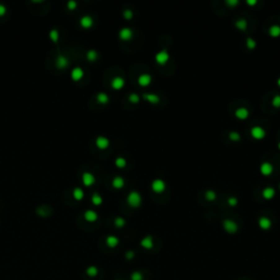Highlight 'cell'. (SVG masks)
Listing matches in <instances>:
<instances>
[{
  "label": "cell",
  "mask_w": 280,
  "mask_h": 280,
  "mask_svg": "<svg viewBox=\"0 0 280 280\" xmlns=\"http://www.w3.org/2000/svg\"><path fill=\"white\" fill-rule=\"evenodd\" d=\"M123 14H124V18H125L126 20H131L132 16H134V12H132L130 9H125L123 12Z\"/></svg>",
  "instance_id": "37"
},
{
  "label": "cell",
  "mask_w": 280,
  "mask_h": 280,
  "mask_svg": "<svg viewBox=\"0 0 280 280\" xmlns=\"http://www.w3.org/2000/svg\"><path fill=\"white\" fill-rule=\"evenodd\" d=\"M262 195L265 199H267V200H268V199H273L276 195V190H275V188H273V187H265L262 192Z\"/></svg>",
  "instance_id": "19"
},
{
  "label": "cell",
  "mask_w": 280,
  "mask_h": 280,
  "mask_svg": "<svg viewBox=\"0 0 280 280\" xmlns=\"http://www.w3.org/2000/svg\"><path fill=\"white\" fill-rule=\"evenodd\" d=\"M142 97L144 100H147L151 104H157V103L160 102V96L158 94H155V93H144Z\"/></svg>",
  "instance_id": "17"
},
{
  "label": "cell",
  "mask_w": 280,
  "mask_h": 280,
  "mask_svg": "<svg viewBox=\"0 0 280 280\" xmlns=\"http://www.w3.org/2000/svg\"><path fill=\"white\" fill-rule=\"evenodd\" d=\"M154 59L159 65H165L167 64V61L170 60V54L167 49H162V51H158L154 56Z\"/></svg>",
  "instance_id": "3"
},
{
  "label": "cell",
  "mask_w": 280,
  "mask_h": 280,
  "mask_svg": "<svg viewBox=\"0 0 280 280\" xmlns=\"http://www.w3.org/2000/svg\"><path fill=\"white\" fill-rule=\"evenodd\" d=\"M119 243V240L118 238H116L115 235H109L106 238V244L109 246V247H115V246L118 245Z\"/></svg>",
  "instance_id": "24"
},
{
  "label": "cell",
  "mask_w": 280,
  "mask_h": 280,
  "mask_svg": "<svg viewBox=\"0 0 280 280\" xmlns=\"http://www.w3.org/2000/svg\"><path fill=\"white\" fill-rule=\"evenodd\" d=\"M68 65H69L68 58L66 57V56L59 54V55L57 56V58H56V66H57V68H59V69H65V68L68 67Z\"/></svg>",
  "instance_id": "13"
},
{
  "label": "cell",
  "mask_w": 280,
  "mask_h": 280,
  "mask_svg": "<svg viewBox=\"0 0 280 280\" xmlns=\"http://www.w3.org/2000/svg\"><path fill=\"white\" fill-rule=\"evenodd\" d=\"M279 187H280V185H279Z\"/></svg>",
  "instance_id": "46"
},
{
  "label": "cell",
  "mask_w": 280,
  "mask_h": 280,
  "mask_svg": "<svg viewBox=\"0 0 280 280\" xmlns=\"http://www.w3.org/2000/svg\"><path fill=\"white\" fill-rule=\"evenodd\" d=\"M128 100H129V102L136 104V103H138L139 101H140V96H139V94H137V93H130L129 96H128Z\"/></svg>",
  "instance_id": "34"
},
{
  "label": "cell",
  "mask_w": 280,
  "mask_h": 280,
  "mask_svg": "<svg viewBox=\"0 0 280 280\" xmlns=\"http://www.w3.org/2000/svg\"><path fill=\"white\" fill-rule=\"evenodd\" d=\"M94 24V20L90 14H84L80 18V25L83 29H90Z\"/></svg>",
  "instance_id": "8"
},
{
  "label": "cell",
  "mask_w": 280,
  "mask_h": 280,
  "mask_svg": "<svg viewBox=\"0 0 280 280\" xmlns=\"http://www.w3.org/2000/svg\"><path fill=\"white\" fill-rule=\"evenodd\" d=\"M126 164H127V161H126L125 158L123 157H117L115 159V165L117 167H119V169H124V167H126Z\"/></svg>",
  "instance_id": "29"
},
{
  "label": "cell",
  "mask_w": 280,
  "mask_h": 280,
  "mask_svg": "<svg viewBox=\"0 0 280 280\" xmlns=\"http://www.w3.org/2000/svg\"><path fill=\"white\" fill-rule=\"evenodd\" d=\"M277 84L280 87V78H278V80H277Z\"/></svg>",
  "instance_id": "44"
},
{
  "label": "cell",
  "mask_w": 280,
  "mask_h": 280,
  "mask_svg": "<svg viewBox=\"0 0 280 280\" xmlns=\"http://www.w3.org/2000/svg\"><path fill=\"white\" fill-rule=\"evenodd\" d=\"M278 149H279V150H280V141L278 142Z\"/></svg>",
  "instance_id": "45"
},
{
  "label": "cell",
  "mask_w": 280,
  "mask_h": 280,
  "mask_svg": "<svg viewBox=\"0 0 280 280\" xmlns=\"http://www.w3.org/2000/svg\"><path fill=\"white\" fill-rule=\"evenodd\" d=\"M141 246H142V247H144V248H148V250L152 248V246H153L152 238H151V236H146L144 238H142Z\"/></svg>",
  "instance_id": "27"
},
{
  "label": "cell",
  "mask_w": 280,
  "mask_h": 280,
  "mask_svg": "<svg viewBox=\"0 0 280 280\" xmlns=\"http://www.w3.org/2000/svg\"><path fill=\"white\" fill-rule=\"evenodd\" d=\"M151 188H152L153 192L157 193V194H161V193L164 192L165 188H167V184H165V182L163 181V180H161V178H155V180L152 181V183H151Z\"/></svg>",
  "instance_id": "2"
},
{
  "label": "cell",
  "mask_w": 280,
  "mask_h": 280,
  "mask_svg": "<svg viewBox=\"0 0 280 280\" xmlns=\"http://www.w3.org/2000/svg\"><path fill=\"white\" fill-rule=\"evenodd\" d=\"M228 204H229V206H231V207L236 206V205L238 204V198H235V197H230V198L228 199Z\"/></svg>",
  "instance_id": "39"
},
{
  "label": "cell",
  "mask_w": 280,
  "mask_h": 280,
  "mask_svg": "<svg viewBox=\"0 0 280 280\" xmlns=\"http://www.w3.org/2000/svg\"><path fill=\"white\" fill-rule=\"evenodd\" d=\"M152 81V77L149 73H141L138 77V84L141 87H148Z\"/></svg>",
  "instance_id": "14"
},
{
  "label": "cell",
  "mask_w": 280,
  "mask_h": 280,
  "mask_svg": "<svg viewBox=\"0 0 280 280\" xmlns=\"http://www.w3.org/2000/svg\"><path fill=\"white\" fill-rule=\"evenodd\" d=\"M223 229H224L228 233H235V232L238 231V224H236L235 221H233V220H231V219H225L224 221H223Z\"/></svg>",
  "instance_id": "5"
},
{
  "label": "cell",
  "mask_w": 280,
  "mask_h": 280,
  "mask_svg": "<svg viewBox=\"0 0 280 280\" xmlns=\"http://www.w3.org/2000/svg\"><path fill=\"white\" fill-rule=\"evenodd\" d=\"M112 185H113L114 188H117V189H119V188L124 187V185H125V180H124L122 176H115V177L113 178V181H112Z\"/></svg>",
  "instance_id": "20"
},
{
  "label": "cell",
  "mask_w": 280,
  "mask_h": 280,
  "mask_svg": "<svg viewBox=\"0 0 280 280\" xmlns=\"http://www.w3.org/2000/svg\"><path fill=\"white\" fill-rule=\"evenodd\" d=\"M95 176L91 172H84L82 174V183L86 186H92L95 183Z\"/></svg>",
  "instance_id": "11"
},
{
  "label": "cell",
  "mask_w": 280,
  "mask_h": 280,
  "mask_svg": "<svg viewBox=\"0 0 280 280\" xmlns=\"http://www.w3.org/2000/svg\"><path fill=\"white\" fill-rule=\"evenodd\" d=\"M268 32L271 37H279L280 36V25L273 24V25H271L270 28H269Z\"/></svg>",
  "instance_id": "23"
},
{
  "label": "cell",
  "mask_w": 280,
  "mask_h": 280,
  "mask_svg": "<svg viewBox=\"0 0 280 280\" xmlns=\"http://www.w3.org/2000/svg\"><path fill=\"white\" fill-rule=\"evenodd\" d=\"M95 144L99 149L101 150H104V149H107L111 144L109 142V139L105 136H97L96 139H95Z\"/></svg>",
  "instance_id": "6"
},
{
  "label": "cell",
  "mask_w": 280,
  "mask_h": 280,
  "mask_svg": "<svg viewBox=\"0 0 280 280\" xmlns=\"http://www.w3.org/2000/svg\"><path fill=\"white\" fill-rule=\"evenodd\" d=\"M84 76V70L82 69L80 66H77V67H73L72 70L70 71V77L73 81H79V80H81Z\"/></svg>",
  "instance_id": "7"
},
{
  "label": "cell",
  "mask_w": 280,
  "mask_h": 280,
  "mask_svg": "<svg viewBox=\"0 0 280 280\" xmlns=\"http://www.w3.org/2000/svg\"><path fill=\"white\" fill-rule=\"evenodd\" d=\"M77 6H78V2H77L76 0H69L67 2V7L70 10H74L77 8Z\"/></svg>",
  "instance_id": "38"
},
{
  "label": "cell",
  "mask_w": 280,
  "mask_h": 280,
  "mask_svg": "<svg viewBox=\"0 0 280 280\" xmlns=\"http://www.w3.org/2000/svg\"><path fill=\"white\" fill-rule=\"evenodd\" d=\"M246 3H247V5H250V6H253V5H256L257 1H256V0H247V1H246Z\"/></svg>",
  "instance_id": "43"
},
{
  "label": "cell",
  "mask_w": 280,
  "mask_h": 280,
  "mask_svg": "<svg viewBox=\"0 0 280 280\" xmlns=\"http://www.w3.org/2000/svg\"><path fill=\"white\" fill-rule=\"evenodd\" d=\"M114 223H115V225L117 228H122V227H124V225H125L126 221H125V219H124V218L117 217V218H115V221H114Z\"/></svg>",
  "instance_id": "36"
},
{
  "label": "cell",
  "mask_w": 280,
  "mask_h": 280,
  "mask_svg": "<svg viewBox=\"0 0 280 280\" xmlns=\"http://www.w3.org/2000/svg\"><path fill=\"white\" fill-rule=\"evenodd\" d=\"M259 171L264 176H269L273 172V167L270 162H263L259 167Z\"/></svg>",
  "instance_id": "12"
},
{
  "label": "cell",
  "mask_w": 280,
  "mask_h": 280,
  "mask_svg": "<svg viewBox=\"0 0 280 280\" xmlns=\"http://www.w3.org/2000/svg\"><path fill=\"white\" fill-rule=\"evenodd\" d=\"M271 224H273V222H271V220L269 219V218H267V217H260L258 219V225L260 227V229H263V230H269L271 228Z\"/></svg>",
  "instance_id": "16"
},
{
  "label": "cell",
  "mask_w": 280,
  "mask_h": 280,
  "mask_svg": "<svg viewBox=\"0 0 280 280\" xmlns=\"http://www.w3.org/2000/svg\"><path fill=\"white\" fill-rule=\"evenodd\" d=\"M96 100L97 102L101 103V104H107L109 102V96L105 92H99L96 94Z\"/></svg>",
  "instance_id": "21"
},
{
  "label": "cell",
  "mask_w": 280,
  "mask_h": 280,
  "mask_svg": "<svg viewBox=\"0 0 280 280\" xmlns=\"http://www.w3.org/2000/svg\"><path fill=\"white\" fill-rule=\"evenodd\" d=\"M142 279V277L140 275H139L138 273H134V275H132V280H141Z\"/></svg>",
  "instance_id": "42"
},
{
  "label": "cell",
  "mask_w": 280,
  "mask_h": 280,
  "mask_svg": "<svg viewBox=\"0 0 280 280\" xmlns=\"http://www.w3.org/2000/svg\"><path fill=\"white\" fill-rule=\"evenodd\" d=\"M6 12H7V7L3 3L0 2V16H3Z\"/></svg>",
  "instance_id": "40"
},
{
  "label": "cell",
  "mask_w": 280,
  "mask_h": 280,
  "mask_svg": "<svg viewBox=\"0 0 280 280\" xmlns=\"http://www.w3.org/2000/svg\"><path fill=\"white\" fill-rule=\"evenodd\" d=\"M91 200H92L93 205H95V206H100V205H102V202H103L102 196H101L99 193H94V194L92 195V197H91Z\"/></svg>",
  "instance_id": "28"
},
{
  "label": "cell",
  "mask_w": 280,
  "mask_h": 280,
  "mask_svg": "<svg viewBox=\"0 0 280 280\" xmlns=\"http://www.w3.org/2000/svg\"><path fill=\"white\" fill-rule=\"evenodd\" d=\"M235 26L240 31H246L247 30V21L245 19H240L235 22Z\"/></svg>",
  "instance_id": "26"
},
{
  "label": "cell",
  "mask_w": 280,
  "mask_h": 280,
  "mask_svg": "<svg viewBox=\"0 0 280 280\" xmlns=\"http://www.w3.org/2000/svg\"><path fill=\"white\" fill-rule=\"evenodd\" d=\"M132 35H134L132 30L130 28H127V26L122 28L121 30H119V32H118V36H119L121 39H123V41H129V39L132 37Z\"/></svg>",
  "instance_id": "10"
},
{
  "label": "cell",
  "mask_w": 280,
  "mask_h": 280,
  "mask_svg": "<svg viewBox=\"0 0 280 280\" xmlns=\"http://www.w3.org/2000/svg\"><path fill=\"white\" fill-rule=\"evenodd\" d=\"M84 216V219L87 220V221H89V222H94V221H96L97 218H99V215H97L96 211L92 210V209H88V210L84 211L83 213Z\"/></svg>",
  "instance_id": "15"
},
{
  "label": "cell",
  "mask_w": 280,
  "mask_h": 280,
  "mask_svg": "<svg viewBox=\"0 0 280 280\" xmlns=\"http://www.w3.org/2000/svg\"><path fill=\"white\" fill-rule=\"evenodd\" d=\"M225 3H227L228 6H231V7H234V6H236L238 3V0H227L225 1Z\"/></svg>",
  "instance_id": "41"
},
{
  "label": "cell",
  "mask_w": 280,
  "mask_h": 280,
  "mask_svg": "<svg viewBox=\"0 0 280 280\" xmlns=\"http://www.w3.org/2000/svg\"><path fill=\"white\" fill-rule=\"evenodd\" d=\"M97 57H99V53L95 49H89L87 51V59L89 61H95L97 59Z\"/></svg>",
  "instance_id": "25"
},
{
  "label": "cell",
  "mask_w": 280,
  "mask_h": 280,
  "mask_svg": "<svg viewBox=\"0 0 280 280\" xmlns=\"http://www.w3.org/2000/svg\"><path fill=\"white\" fill-rule=\"evenodd\" d=\"M205 196H206V199L208 202H213V200H216V198H217V194H216V192L212 189L207 190Z\"/></svg>",
  "instance_id": "31"
},
{
  "label": "cell",
  "mask_w": 280,
  "mask_h": 280,
  "mask_svg": "<svg viewBox=\"0 0 280 280\" xmlns=\"http://www.w3.org/2000/svg\"><path fill=\"white\" fill-rule=\"evenodd\" d=\"M229 138H230V140H232V141L238 142L241 140V135L238 134V131H231L229 134Z\"/></svg>",
  "instance_id": "33"
},
{
  "label": "cell",
  "mask_w": 280,
  "mask_h": 280,
  "mask_svg": "<svg viewBox=\"0 0 280 280\" xmlns=\"http://www.w3.org/2000/svg\"><path fill=\"white\" fill-rule=\"evenodd\" d=\"M124 86H125V79L123 78V77H114L113 79H112V81H111V87L114 89V90H121V89L124 88Z\"/></svg>",
  "instance_id": "9"
},
{
  "label": "cell",
  "mask_w": 280,
  "mask_h": 280,
  "mask_svg": "<svg viewBox=\"0 0 280 280\" xmlns=\"http://www.w3.org/2000/svg\"><path fill=\"white\" fill-rule=\"evenodd\" d=\"M271 104H273V107L276 109H279L280 107V94H276L275 96L271 100Z\"/></svg>",
  "instance_id": "35"
},
{
  "label": "cell",
  "mask_w": 280,
  "mask_h": 280,
  "mask_svg": "<svg viewBox=\"0 0 280 280\" xmlns=\"http://www.w3.org/2000/svg\"><path fill=\"white\" fill-rule=\"evenodd\" d=\"M49 38H51L54 43L58 42V39H59V32H58L57 29H51V30L49 31Z\"/></svg>",
  "instance_id": "30"
},
{
  "label": "cell",
  "mask_w": 280,
  "mask_h": 280,
  "mask_svg": "<svg viewBox=\"0 0 280 280\" xmlns=\"http://www.w3.org/2000/svg\"><path fill=\"white\" fill-rule=\"evenodd\" d=\"M251 135H252V137L254 139L260 140V139L265 138L266 131H265L264 128L260 127V126H254V127H252V129H251Z\"/></svg>",
  "instance_id": "4"
},
{
  "label": "cell",
  "mask_w": 280,
  "mask_h": 280,
  "mask_svg": "<svg viewBox=\"0 0 280 280\" xmlns=\"http://www.w3.org/2000/svg\"><path fill=\"white\" fill-rule=\"evenodd\" d=\"M72 195H73L74 199H77V200H81V199H83V197H84V192L81 187L77 186V187H74L73 190H72Z\"/></svg>",
  "instance_id": "22"
},
{
  "label": "cell",
  "mask_w": 280,
  "mask_h": 280,
  "mask_svg": "<svg viewBox=\"0 0 280 280\" xmlns=\"http://www.w3.org/2000/svg\"><path fill=\"white\" fill-rule=\"evenodd\" d=\"M256 46H257V43L254 38H252V37H247L246 38V47L248 49H254Z\"/></svg>",
  "instance_id": "32"
},
{
  "label": "cell",
  "mask_w": 280,
  "mask_h": 280,
  "mask_svg": "<svg viewBox=\"0 0 280 280\" xmlns=\"http://www.w3.org/2000/svg\"><path fill=\"white\" fill-rule=\"evenodd\" d=\"M235 116L238 118V119H246L250 115V112L246 107H238L235 111Z\"/></svg>",
  "instance_id": "18"
},
{
  "label": "cell",
  "mask_w": 280,
  "mask_h": 280,
  "mask_svg": "<svg viewBox=\"0 0 280 280\" xmlns=\"http://www.w3.org/2000/svg\"><path fill=\"white\" fill-rule=\"evenodd\" d=\"M142 202V197L140 195V193L137 190H131L127 196V204L132 208H137L141 205Z\"/></svg>",
  "instance_id": "1"
}]
</instances>
